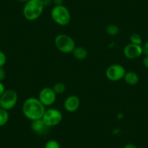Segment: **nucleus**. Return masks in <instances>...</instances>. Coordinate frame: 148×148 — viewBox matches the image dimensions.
<instances>
[{
    "mask_svg": "<svg viewBox=\"0 0 148 148\" xmlns=\"http://www.w3.org/2000/svg\"><path fill=\"white\" fill-rule=\"evenodd\" d=\"M42 119L47 126L53 127L58 126L62 121V115L56 108H49L45 110Z\"/></svg>",
    "mask_w": 148,
    "mask_h": 148,
    "instance_id": "nucleus-6",
    "label": "nucleus"
},
{
    "mask_svg": "<svg viewBox=\"0 0 148 148\" xmlns=\"http://www.w3.org/2000/svg\"><path fill=\"white\" fill-rule=\"evenodd\" d=\"M38 99L45 107L53 105L57 99V95L51 87H45L39 92Z\"/></svg>",
    "mask_w": 148,
    "mask_h": 148,
    "instance_id": "nucleus-8",
    "label": "nucleus"
},
{
    "mask_svg": "<svg viewBox=\"0 0 148 148\" xmlns=\"http://www.w3.org/2000/svg\"><path fill=\"white\" fill-rule=\"evenodd\" d=\"M142 54L146 56V55H148V41H147L146 42L144 43L143 45H142Z\"/></svg>",
    "mask_w": 148,
    "mask_h": 148,
    "instance_id": "nucleus-21",
    "label": "nucleus"
},
{
    "mask_svg": "<svg viewBox=\"0 0 148 148\" xmlns=\"http://www.w3.org/2000/svg\"><path fill=\"white\" fill-rule=\"evenodd\" d=\"M72 53L74 58L79 60H85L88 56L87 50L86 48L83 47H76Z\"/></svg>",
    "mask_w": 148,
    "mask_h": 148,
    "instance_id": "nucleus-13",
    "label": "nucleus"
},
{
    "mask_svg": "<svg viewBox=\"0 0 148 148\" xmlns=\"http://www.w3.org/2000/svg\"><path fill=\"white\" fill-rule=\"evenodd\" d=\"M105 31L108 35L111 36H117L119 34L120 29H119V27L118 25L111 24V25H108L106 27Z\"/></svg>",
    "mask_w": 148,
    "mask_h": 148,
    "instance_id": "nucleus-15",
    "label": "nucleus"
},
{
    "mask_svg": "<svg viewBox=\"0 0 148 148\" xmlns=\"http://www.w3.org/2000/svg\"><path fill=\"white\" fill-rule=\"evenodd\" d=\"M9 113L6 110L0 108V127L5 126L9 121Z\"/></svg>",
    "mask_w": 148,
    "mask_h": 148,
    "instance_id": "nucleus-14",
    "label": "nucleus"
},
{
    "mask_svg": "<svg viewBox=\"0 0 148 148\" xmlns=\"http://www.w3.org/2000/svg\"><path fill=\"white\" fill-rule=\"evenodd\" d=\"M5 90H6V89H5L4 84L2 83V82H0V97H1V96H2V95H3V93L5 92Z\"/></svg>",
    "mask_w": 148,
    "mask_h": 148,
    "instance_id": "nucleus-23",
    "label": "nucleus"
},
{
    "mask_svg": "<svg viewBox=\"0 0 148 148\" xmlns=\"http://www.w3.org/2000/svg\"><path fill=\"white\" fill-rule=\"evenodd\" d=\"M80 99L76 95H71L65 99L64 102V108L67 112L74 113L80 107Z\"/></svg>",
    "mask_w": 148,
    "mask_h": 148,
    "instance_id": "nucleus-10",
    "label": "nucleus"
},
{
    "mask_svg": "<svg viewBox=\"0 0 148 148\" xmlns=\"http://www.w3.org/2000/svg\"><path fill=\"white\" fill-rule=\"evenodd\" d=\"M123 55L129 60H134L142 55V48L141 45L129 44L123 49Z\"/></svg>",
    "mask_w": 148,
    "mask_h": 148,
    "instance_id": "nucleus-9",
    "label": "nucleus"
},
{
    "mask_svg": "<svg viewBox=\"0 0 148 148\" xmlns=\"http://www.w3.org/2000/svg\"><path fill=\"white\" fill-rule=\"evenodd\" d=\"M142 64H143L144 67L148 69V55L145 56V58L142 60Z\"/></svg>",
    "mask_w": 148,
    "mask_h": 148,
    "instance_id": "nucleus-22",
    "label": "nucleus"
},
{
    "mask_svg": "<svg viewBox=\"0 0 148 148\" xmlns=\"http://www.w3.org/2000/svg\"><path fill=\"white\" fill-rule=\"evenodd\" d=\"M41 1H42L44 3V5H45V6H46V5H47L48 4H49V0H41Z\"/></svg>",
    "mask_w": 148,
    "mask_h": 148,
    "instance_id": "nucleus-26",
    "label": "nucleus"
},
{
    "mask_svg": "<svg viewBox=\"0 0 148 148\" xmlns=\"http://www.w3.org/2000/svg\"><path fill=\"white\" fill-rule=\"evenodd\" d=\"M123 148H137V147H136V145H134V144L128 143V144H126V145H124Z\"/></svg>",
    "mask_w": 148,
    "mask_h": 148,
    "instance_id": "nucleus-24",
    "label": "nucleus"
},
{
    "mask_svg": "<svg viewBox=\"0 0 148 148\" xmlns=\"http://www.w3.org/2000/svg\"><path fill=\"white\" fill-rule=\"evenodd\" d=\"M126 73V71L123 65L120 64H114L107 68L105 76L110 82H119L121 79H123Z\"/></svg>",
    "mask_w": 148,
    "mask_h": 148,
    "instance_id": "nucleus-7",
    "label": "nucleus"
},
{
    "mask_svg": "<svg viewBox=\"0 0 148 148\" xmlns=\"http://www.w3.org/2000/svg\"><path fill=\"white\" fill-rule=\"evenodd\" d=\"M45 5L41 0H29L25 2L23 9L24 18L30 21H36L42 15Z\"/></svg>",
    "mask_w": 148,
    "mask_h": 148,
    "instance_id": "nucleus-2",
    "label": "nucleus"
},
{
    "mask_svg": "<svg viewBox=\"0 0 148 148\" xmlns=\"http://www.w3.org/2000/svg\"><path fill=\"white\" fill-rule=\"evenodd\" d=\"M123 80L129 85L134 86V85L137 84L139 83V75L136 72H134V71H128V72H126L125 73Z\"/></svg>",
    "mask_w": 148,
    "mask_h": 148,
    "instance_id": "nucleus-12",
    "label": "nucleus"
},
{
    "mask_svg": "<svg viewBox=\"0 0 148 148\" xmlns=\"http://www.w3.org/2000/svg\"><path fill=\"white\" fill-rule=\"evenodd\" d=\"M24 116L31 121L41 119L45 111V107L38 98L29 97L24 101L22 106Z\"/></svg>",
    "mask_w": 148,
    "mask_h": 148,
    "instance_id": "nucleus-1",
    "label": "nucleus"
},
{
    "mask_svg": "<svg viewBox=\"0 0 148 148\" xmlns=\"http://www.w3.org/2000/svg\"><path fill=\"white\" fill-rule=\"evenodd\" d=\"M53 90L55 91V92L56 93V95H62L65 92V84L62 83V82H58V83L55 84L54 85V86L52 87Z\"/></svg>",
    "mask_w": 148,
    "mask_h": 148,
    "instance_id": "nucleus-16",
    "label": "nucleus"
},
{
    "mask_svg": "<svg viewBox=\"0 0 148 148\" xmlns=\"http://www.w3.org/2000/svg\"><path fill=\"white\" fill-rule=\"evenodd\" d=\"M53 2L55 5H62L63 0H53Z\"/></svg>",
    "mask_w": 148,
    "mask_h": 148,
    "instance_id": "nucleus-25",
    "label": "nucleus"
},
{
    "mask_svg": "<svg viewBox=\"0 0 148 148\" xmlns=\"http://www.w3.org/2000/svg\"><path fill=\"white\" fill-rule=\"evenodd\" d=\"M51 17L54 22L61 26L68 25L71 22V16L69 10L64 5H55L51 11Z\"/></svg>",
    "mask_w": 148,
    "mask_h": 148,
    "instance_id": "nucleus-3",
    "label": "nucleus"
},
{
    "mask_svg": "<svg viewBox=\"0 0 148 148\" xmlns=\"http://www.w3.org/2000/svg\"><path fill=\"white\" fill-rule=\"evenodd\" d=\"M55 45L57 49L64 54L72 53L76 47V42L72 37L67 34H58L55 38Z\"/></svg>",
    "mask_w": 148,
    "mask_h": 148,
    "instance_id": "nucleus-4",
    "label": "nucleus"
},
{
    "mask_svg": "<svg viewBox=\"0 0 148 148\" xmlns=\"http://www.w3.org/2000/svg\"><path fill=\"white\" fill-rule=\"evenodd\" d=\"M0 108H1V105H0Z\"/></svg>",
    "mask_w": 148,
    "mask_h": 148,
    "instance_id": "nucleus-28",
    "label": "nucleus"
},
{
    "mask_svg": "<svg viewBox=\"0 0 148 148\" xmlns=\"http://www.w3.org/2000/svg\"><path fill=\"white\" fill-rule=\"evenodd\" d=\"M18 94L14 89H6L0 97L1 108L9 111L13 109L18 103Z\"/></svg>",
    "mask_w": 148,
    "mask_h": 148,
    "instance_id": "nucleus-5",
    "label": "nucleus"
},
{
    "mask_svg": "<svg viewBox=\"0 0 148 148\" xmlns=\"http://www.w3.org/2000/svg\"><path fill=\"white\" fill-rule=\"evenodd\" d=\"M49 126L45 124L42 119L33 121L31 124V129L33 132L38 135H45L49 131Z\"/></svg>",
    "mask_w": 148,
    "mask_h": 148,
    "instance_id": "nucleus-11",
    "label": "nucleus"
},
{
    "mask_svg": "<svg viewBox=\"0 0 148 148\" xmlns=\"http://www.w3.org/2000/svg\"><path fill=\"white\" fill-rule=\"evenodd\" d=\"M130 42L132 44H134V45H141V46H142V36H141L139 34H136V33L132 34V35L130 36Z\"/></svg>",
    "mask_w": 148,
    "mask_h": 148,
    "instance_id": "nucleus-17",
    "label": "nucleus"
},
{
    "mask_svg": "<svg viewBox=\"0 0 148 148\" xmlns=\"http://www.w3.org/2000/svg\"><path fill=\"white\" fill-rule=\"evenodd\" d=\"M45 148H60V145L55 139H49L45 144Z\"/></svg>",
    "mask_w": 148,
    "mask_h": 148,
    "instance_id": "nucleus-18",
    "label": "nucleus"
},
{
    "mask_svg": "<svg viewBox=\"0 0 148 148\" xmlns=\"http://www.w3.org/2000/svg\"><path fill=\"white\" fill-rule=\"evenodd\" d=\"M7 62V57L6 55L3 51L0 49V68H3L4 65L6 64Z\"/></svg>",
    "mask_w": 148,
    "mask_h": 148,
    "instance_id": "nucleus-19",
    "label": "nucleus"
},
{
    "mask_svg": "<svg viewBox=\"0 0 148 148\" xmlns=\"http://www.w3.org/2000/svg\"><path fill=\"white\" fill-rule=\"evenodd\" d=\"M18 2H28V1H29V0H18Z\"/></svg>",
    "mask_w": 148,
    "mask_h": 148,
    "instance_id": "nucleus-27",
    "label": "nucleus"
},
{
    "mask_svg": "<svg viewBox=\"0 0 148 148\" xmlns=\"http://www.w3.org/2000/svg\"><path fill=\"white\" fill-rule=\"evenodd\" d=\"M6 78V71L3 68H0V82H3Z\"/></svg>",
    "mask_w": 148,
    "mask_h": 148,
    "instance_id": "nucleus-20",
    "label": "nucleus"
}]
</instances>
